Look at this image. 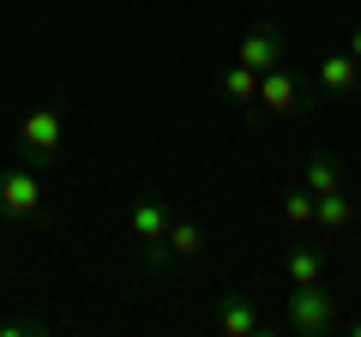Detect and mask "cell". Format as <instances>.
Returning <instances> with one entry per match:
<instances>
[{"mask_svg":"<svg viewBox=\"0 0 361 337\" xmlns=\"http://www.w3.org/2000/svg\"><path fill=\"white\" fill-rule=\"evenodd\" d=\"M343 325V313H337V295L325 283H289L283 295V331L289 337H325Z\"/></svg>","mask_w":361,"mask_h":337,"instance_id":"1","label":"cell"},{"mask_svg":"<svg viewBox=\"0 0 361 337\" xmlns=\"http://www.w3.org/2000/svg\"><path fill=\"white\" fill-rule=\"evenodd\" d=\"M42 217V181L30 163H0V223L6 229H25Z\"/></svg>","mask_w":361,"mask_h":337,"instance_id":"2","label":"cell"},{"mask_svg":"<svg viewBox=\"0 0 361 337\" xmlns=\"http://www.w3.org/2000/svg\"><path fill=\"white\" fill-rule=\"evenodd\" d=\"M18 151H25L37 168H49L54 157L66 151V109L61 103H37L25 121H18Z\"/></svg>","mask_w":361,"mask_h":337,"instance_id":"3","label":"cell"},{"mask_svg":"<svg viewBox=\"0 0 361 337\" xmlns=\"http://www.w3.org/2000/svg\"><path fill=\"white\" fill-rule=\"evenodd\" d=\"M169 223H175L169 199H157V193L133 199V217H127V229H133V247H139V259L151 265V271H163V235H169Z\"/></svg>","mask_w":361,"mask_h":337,"instance_id":"4","label":"cell"},{"mask_svg":"<svg viewBox=\"0 0 361 337\" xmlns=\"http://www.w3.org/2000/svg\"><path fill=\"white\" fill-rule=\"evenodd\" d=\"M217 331L223 337H265L271 331V313L259 307V295H247V289H229V295H217Z\"/></svg>","mask_w":361,"mask_h":337,"instance_id":"5","label":"cell"},{"mask_svg":"<svg viewBox=\"0 0 361 337\" xmlns=\"http://www.w3.org/2000/svg\"><path fill=\"white\" fill-rule=\"evenodd\" d=\"M259 109H271V115H307V91H301V78L289 73V66H265L259 73Z\"/></svg>","mask_w":361,"mask_h":337,"instance_id":"6","label":"cell"},{"mask_svg":"<svg viewBox=\"0 0 361 337\" xmlns=\"http://www.w3.org/2000/svg\"><path fill=\"white\" fill-rule=\"evenodd\" d=\"M283 49H289V42H283V30H277V25H253L241 37V49H235V61L253 66V73H265V66H283Z\"/></svg>","mask_w":361,"mask_h":337,"instance_id":"7","label":"cell"},{"mask_svg":"<svg viewBox=\"0 0 361 337\" xmlns=\"http://www.w3.org/2000/svg\"><path fill=\"white\" fill-rule=\"evenodd\" d=\"M355 78H361V61L349 49L325 54V61H319V97H331V103H355Z\"/></svg>","mask_w":361,"mask_h":337,"instance_id":"8","label":"cell"},{"mask_svg":"<svg viewBox=\"0 0 361 337\" xmlns=\"http://www.w3.org/2000/svg\"><path fill=\"white\" fill-rule=\"evenodd\" d=\"M199 253H205V223L199 217H175L169 235H163V265L169 259H199Z\"/></svg>","mask_w":361,"mask_h":337,"instance_id":"9","label":"cell"},{"mask_svg":"<svg viewBox=\"0 0 361 337\" xmlns=\"http://www.w3.org/2000/svg\"><path fill=\"white\" fill-rule=\"evenodd\" d=\"M217 91H223V103H235V109H259V73L241 66V61H229L217 73Z\"/></svg>","mask_w":361,"mask_h":337,"instance_id":"10","label":"cell"},{"mask_svg":"<svg viewBox=\"0 0 361 337\" xmlns=\"http://www.w3.org/2000/svg\"><path fill=\"white\" fill-rule=\"evenodd\" d=\"M283 277H289V283H325V247H313V241H289V253H283Z\"/></svg>","mask_w":361,"mask_h":337,"instance_id":"11","label":"cell"},{"mask_svg":"<svg viewBox=\"0 0 361 337\" xmlns=\"http://www.w3.org/2000/svg\"><path fill=\"white\" fill-rule=\"evenodd\" d=\"M313 223H319L325 235H343L349 223H355V199H349L343 187H337V193H319L313 199Z\"/></svg>","mask_w":361,"mask_h":337,"instance_id":"12","label":"cell"},{"mask_svg":"<svg viewBox=\"0 0 361 337\" xmlns=\"http://www.w3.org/2000/svg\"><path fill=\"white\" fill-rule=\"evenodd\" d=\"M307 187H313V199L343 187V168H337V157H331V151H313V157H307Z\"/></svg>","mask_w":361,"mask_h":337,"instance_id":"13","label":"cell"},{"mask_svg":"<svg viewBox=\"0 0 361 337\" xmlns=\"http://www.w3.org/2000/svg\"><path fill=\"white\" fill-rule=\"evenodd\" d=\"M283 223H289V229H313V187L307 181L283 193Z\"/></svg>","mask_w":361,"mask_h":337,"instance_id":"14","label":"cell"},{"mask_svg":"<svg viewBox=\"0 0 361 337\" xmlns=\"http://www.w3.org/2000/svg\"><path fill=\"white\" fill-rule=\"evenodd\" d=\"M18 331H42V319H0V337H18Z\"/></svg>","mask_w":361,"mask_h":337,"instance_id":"15","label":"cell"},{"mask_svg":"<svg viewBox=\"0 0 361 337\" xmlns=\"http://www.w3.org/2000/svg\"><path fill=\"white\" fill-rule=\"evenodd\" d=\"M343 49H349V54L361 61V25H349V42H343Z\"/></svg>","mask_w":361,"mask_h":337,"instance_id":"16","label":"cell"},{"mask_svg":"<svg viewBox=\"0 0 361 337\" xmlns=\"http://www.w3.org/2000/svg\"><path fill=\"white\" fill-rule=\"evenodd\" d=\"M343 331H349V337H361V319H349V325H343Z\"/></svg>","mask_w":361,"mask_h":337,"instance_id":"17","label":"cell"},{"mask_svg":"<svg viewBox=\"0 0 361 337\" xmlns=\"http://www.w3.org/2000/svg\"><path fill=\"white\" fill-rule=\"evenodd\" d=\"M355 103H361V78H355Z\"/></svg>","mask_w":361,"mask_h":337,"instance_id":"18","label":"cell"},{"mask_svg":"<svg viewBox=\"0 0 361 337\" xmlns=\"http://www.w3.org/2000/svg\"><path fill=\"white\" fill-rule=\"evenodd\" d=\"M355 265H361V259H355Z\"/></svg>","mask_w":361,"mask_h":337,"instance_id":"19","label":"cell"}]
</instances>
